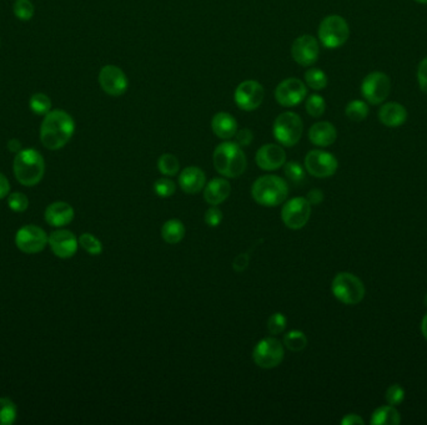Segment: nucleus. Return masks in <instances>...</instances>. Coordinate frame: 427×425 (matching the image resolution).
<instances>
[{"instance_id":"obj_1","label":"nucleus","mask_w":427,"mask_h":425,"mask_svg":"<svg viewBox=\"0 0 427 425\" xmlns=\"http://www.w3.org/2000/svg\"><path fill=\"white\" fill-rule=\"evenodd\" d=\"M75 122L64 110H50L40 126V141L48 150H59L72 140Z\"/></svg>"},{"instance_id":"obj_2","label":"nucleus","mask_w":427,"mask_h":425,"mask_svg":"<svg viewBox=\"0 0 427 425\" xmlns=\"http://www.w3.org/2000/svg\"><path fill=\"white\" fill-rule=\"evenodd\" d=\"M13 169L18 183L31 188L43 180L45 161L42 153L35 149H24L15 155Z\"/></svg>"},{"instance_id":"obj_3","label":"nucleus","mask_w":427,"mask_h":425,"mask_svg":"<svg viewBox=\"0 0 427 425\" xmlns=\"http://www.w3.org/2000/svg\"><path fill=\"white\" fill-rule=\"evenodd\" d=\"M214 166L220 175L235 178L241 176L246 170V156L236 142H221L214 151Z\"/></svg>"},{"instance_id":"obj_4","label":"nucleus","mask_w":427,"mask_h":425,"mask_svg":"<svg viewBox=\"0 0 427 425\" xmlns=\"http://www.w3.org/2000/svg\"><path fill=\"white\" fill-rule=\"evenodd\" d=\"M251 194L257 203L266 207L277 206L287 200L289 186L284 178L275 175L259 177L252 185Z\"/></svg>"},{"instance_id":"obj_5","label":"nucleus","mask_w":427,"mask_h":425,"mask_svg":"<svg viewBox=\"0 0 427 425\" xmlns=\"http://www.w3.org/2000/svg\"><path fill=\"white\" fill-rule=\"evenodd\" d=\"M304 133V124L296 112L285 111L276 117L273 134L281 145L291 147L299 142Z\"/></svg>"},{"instance_id":"obj_6","label":"nucleus","mask_w":427,"mask_h":425,"mask_svg":"<svg viewBox=\"0 0 427 425\" xmlns=\"http://www.w3.org/2000/svg\"><path fill=\"white\" fill-rule=\"evenodd\" d=\"M331 290L340 302L348 306L360 303L365 297V285L359 277L348 272L336 274L331 285Z\"/></svg>"},{"instance_id":"obj_7","label":"nucleus","mask_w":427,"mask_h":425,"mask_svg":"<svg viewBox=\"0 0 427 425\" xmlns=\"http://www.w3.org/2000/svg\"><path fill=\"white\" fill-rule=\"evenodd\" d=\"M350 37L348 22L340 15H329L319 26V39L325 48L337 49L346 43Z\"/></svg>"},{"instance_id":"obj_8","label":"nucleus","mask_w":427,"mask_h":425,"mask_svg":"<svg viewBox=\"0 0 427 425\" xmlns=\"http://www.w3.org/2000/svg\"><path fill=\"white\" fill-rule=\"evenodd\" d=\"M48 243L49 237L47 232L35 225L23 226L15 235L17 247L28 255L42 252Z\"/></svg>"},{"instance_id":"obj_9","label":"nucleus","mask_w":427,"mask_h":425,"mask_svg":"<svg viewBox=\"0 0 427 425\" xmlns=\"http://www.w3.org/2000/svg\"><path fill=\"white\" fill-rule=\"evenodd\" d=\"M265 97L264 86L257 80H245L234 92V100L240 110L254 111L261 106Z\"/></svg>"},{"instance_id":"obj_10","label":"nucleus","mask_w":427,"mask_h":425,"mask_svg":"<svg viewBox=\"0 0 427 425\" xmlns=\"http://www.w3.org/2000/svg\"><path fill=\"white\" fill-rule=\"evenodd\" d=\"M252 359L260 368L271 369L280 365L284 359V347L276 338H265L257 343Z\"/></svg>"},{"instance_id":"obj_11","label":"nucleus","mask_w":427,"mask_h":425,"mask_svg":"<svg viewBox=\"0 0 427 425\" xmlns=\"http://www.w3.org/2000/svg\"><path fill=\"white\" fill-rule=\"evenodd\" d=\"M390 78L381 72L369 74L361 84L362 97L373 105L384 103L390 95Z\"/></svg>"},{"instance_id":"obj_12","label":"nucleus","mask_w":427,"mask_h":425,"mask_svg":"<svg viewBox=\"0 0 427 425\" xmlns=\"http://www.w3.org/2000/svg\"><path fill=\"white\" fill-rule=\"evenodd\" d=\"M312 215V205L304 197H296L282 207L281 219L290 230H300L307 224Z\"/></svg>"},{"instance_id":"obj_13","label":"nucleus","mask_w":427,"mask_h":425,"mask_svg":"<svg viewBox=\"0 0 427 425\" xmlns=\"http://www.w3.org/2000/svg\"><path fill=\"white\" fill-rule=\"evenodd\" d=\"M307 88L304 81L298 78L282 80L275 90V99L284 108H293L305 100Z\"/></svg>"},{"instance_id":"obj_14","label":"nucleus","mask_w":427,"mask_h":425,"mask_svg":"<svg viewBox=\"0 0 427 425\" xmlns=\"http://www.w3.org/2000/svg\"><path fill=\"white\" fill-rule=\"evenodd\" d=\"M305 167L307 172L312 176L319 178H326V177L335 175L339 162L335 156L330 152L323 150H312L306 155Z\"/></svg>"},{"instance_id":"obj_15","label":"nucleus","mask_w":427,"mask_h":425,"mask_svg":"<svg viewBox=\"0 0 427 425\" xmlns=\"http://www.w3.org/2000/svg\"><path fill=\"white\" fill-rule=\"evenodd\" d=\"M99 84L110 97H122L129 88L127 74L115 65H105L99 73Z\"/></svg>"},{"instance_id":"obj_16","label":"nucleus","mask_w":427,"mask_h":425,"mask_svg":"<svg viewBox=\"0 0 427 425\" xmlns=\"http://www.w3.org/2000/svg\"><path fill=\"white\" fill-rule=\"evenodd\" d=\"M320 47L316 38L301 35L291 45V56L301 67H312L319 59Z\"/></svg>"},{"instance_id":"obj_17","label":"nucleus","mask_w":427,"mask_h":425,"mask_svg":"<svg viewBox=\"0 0 427 425\" xmlns=\"http://www.w3.org/2000/svg\"><path fill=\"white\" fill-rule=\"evenodd\" d=\"M49 246L53 253L59 258H72L79 247V240L73 232L67 230H58L51 232L49 236Z\"/></svg>"},{"instance_id":"obj_18","label":"nucleus","mask_w":427,"mask_h":425,"mask_svg":"<svg viewBox=\"0 0 427 425\" xmlns=\"http://www.w3.org/2000/svg\"><path fill=\"white\" fill-rule=\"evenodd\" d=\"M287 162V153L280 145L266 144L257 152V164L261 170H279Z\"/></svg>"},{"instance_id":"obj_19","label":"nucleus","mask_w":427,"mask_h":425,"mask_svg":"<svg viewBox=\"0 0 427 425\" xmlns=\"http://www.w3.org/2000/svg\"><path fill=\"white\" fill-rule=\"evenodd\" d=\"M74 208L67 202L58 201L47 207L44 217L48 225L51 227H63L67 226L74 219Z\"/></svg>"},{"instance_id":"obj_20","label":"nucleus","mask_w":427,"mask_h":425,"mask_svg":"<svg viewBox=\"0 0 427 425\" xmlns=\"http://www.w3.org/2000/svg\"><path fill=\"white\" fill-rule=\"evenodd\" d=\"M211 130L221 140H230L238 131V122L232 114L220 111L211 119Z\"/></svg>"},{"instance_id":"obj_21","label":"nucleus","mask_w":427,"mask_h":425,"mask_svg":"<svg viewBox=\"0 0 427 425\" xmlns=\"http://www.w3.org/2000/svg\"><path fill=\"white\" fill-rule=\"evenodd\" d=\"M205 181H207V177H205L204 171L196 166H189L184 169L179 176L180 189L186 194L200 192L205 186Z\"/></svg>"},{"instance_id":"obj_22","label":"nucleus","mask_w":427,"mask_h":425,"mask_svg":"<svg viewBox=\"0 0 427 425\" xmlns=\"http://www.w3.org/2000/svg\"><path fill=\"white\" fill-rule=\"evenodd\" d=\"M378 119L389 128H398L408 120V110L401 103H386L378 111Z\"/></svg>"},{"instance_id":"obj_23","label":"nucleus","mask_w":427,"mask_h":425,"mask_svg":"<svg viewBox=\"0 0 427 425\" xmlns=\"http://www.w3.org/2000/svg\"><path fill=\"white\" fill-rule=\"evenodd\" d=\"M337 138L336 128L329 122H319L309 130V139L314 145L328 147L332 145Z\"/></svg>"},{"instance_id":"obj_24","label":"nucleus","mask_w":427,"mask_h":425,"mask_svg":"<svg viewBox=\"0 0 427 425\" xmlns=\"http://www.w3.org/2000/svg\"><path fill=\"white\" fill-rule=\"evenodd\" d=\"M232 186L225 178H214L204 190V199L211 206H218L230 196Z\"/></svg>"},{"instance_id":"obj_25","label":"nucleus","mask_w":427,"mask_h":425,"mask_svg":"<svg viewBox=\"0 0 427 425\" xmlns=\"http://www.w3.org/2000/svg\"><path fill=\"white\" fill-rule=\"evenodd\" d=\"M370 423L373 425H397L401 423V417L394 406H385L373 412Z\"/></svg>"},{"instance_id":"obj_26","label":"nucleus","mask_w":427,"mask_h":425,"mask_svg":"<svg viewBox=\"0 0 427 425\" xmlns=\"http://www.w3.org/2000/svg\"><path fill=\"white\" fill-rule=\"evenodd\" d=\"M185 236V227L179 219H169L161 227V237L165 242L175 244L183 240Z\"/></svg>"},{"instance_id":"obj_27","label":"nucleus","mask_w":427,"mask_h":425,"mask_svg":"<svg viewBox=\"0 0 427 425\" xmlns=\"http://www.w3.org/2000/svg\"><path fill=\"white\" fill-rule=\"evenodd\" d=\"M304 79H305L306 85L309 86L312 90L315 92H320L325 89L328 86V75L323 73L321 69L318 67H312L309 69L304 75Z\"/></svg>"},{"instance_id":"obj_28","label":"nucleus","mask_w":427,"mask_h":425,"mask_svg":"<svg viewBox=\"0 0 427 425\" xmlns=\"http://www.w3.org/2000/svg\"><path fill=\"white\" fill-rule=\"evenodd\" d=\"M345 114L351 122H360L365 120L369 115V106L365 101L353 100L346 105Z\"/></svg>"},{"instance_id":"obj_29","label":"nucleus","mask_w":427,"mask_h":425,"mask_svg":"<svg viewBox=\"0 0 427 425\" xmlns=\"http://www.w3.org/2000/svg\"><path fill=\"white\" fill-rule=\"evenodd\" d=\"M18 409L9 398H0V425H10L17 420Z\"/></svg>"},{"instance_id":"obj_30","label":"nucleus","mask_w":427,"mask_h":425,"mask_svg":"<svg viewBox=\"0 0 427 425\" xmlns=\"http://www.w3.org/2000/svg\"><path fill=\"white\" fill-rule=\"evenodd\" d=\"M29 106L35 115H47L51 110V100L44 92H37L31 97Z\"/></svg>"},{"instance_id":"obj_31","label":"nucleus","mask_w":427,"mask_h":425,"mask_svg":"<svg viewBox=\"0 0 427 425\" xmlns=\"http://www.w3.org/2000/svg\"><path fill=\"white\" fill-rule=\"evenodd\" d=\"M284 344L291 352H301L307 346V338L300 331H291L284 337Z\"/></svg>"},{"instance_id":"obj_32","label":"nucleus","mask_w":427,"mask_h":425,"mask_svg":"<svg viewBox=\"0 0 427 425\" xmlns=\"http://www.w3.org/2000/svg\"><path fill=\"white\" fill-rule=\"evenodd\" d=\"M158 169L165 176H174L180 170V162L172 153H164L158 160Z\"/></svg>"},{"instance_id":"obj_33","label":"nucleus","mask_w":427,"mask_h":425,"mask_svg":"<svg viewBox=\"0 0 427 425\" xmlns=\"http://www.w3.org/2000/svg\"><path fill=\"white\" fill-rule=\"evenodd\" d=\"M306 112L312 117H320L323 115L326 110V103L325 99L319 94H312L307 97L305 103Z\"/></svg>"},{"instance_id":"obj_34","label":"nucleus","mask_w":427,"mask_h":425,"mask_svg":"<svg viewBox=\"0 0 427 425\" xmlns=\"http://www.w3.org/2000/svg\"><path fill=\"white\" fill-rule=\"evenodd\" d=\"M79 244L89 255L98 256L103 252V244L92 233H83L79 237Z\"/></svg>"},{"instance_id":"obj_35","label":"nucleus","mask_w":427,"mask_h":425,"mask_svg":"<svg viewBox=\"0 0 427 425\" xmlns=\"http://www.w3.org/2000/svg\"><path fill=\"white\" fill-rule=\"evenodd\" d=\"M14 15L23 22H28L34 17L35 8L33 6L31 0H15L14 3Z\"/></svg>"},{"instance_id":"obj_36","label":"nucleus","mask_w":427,"mask_h":425,"mask_svg":"<svg viewBox=\"0 0 427 425\" xmlns=\"http://www.w3.org/2000/svg\"><path fill=\"white\" fill-rule=\"evenodd\" d=\"M284 171H285V175H287L289 180H291L293 183H303L305 180V170L304 167L296 162V161H290V162H285L284 165Z\"/></svg>"},{"instance_id":"obj_37","label":"nucleus","mask_w":427,"mask_h":425,"mask_svg":"<svg viewBox=\"0 0 427 425\" xmlns=\"http://www.w3.org/2000/svg\"><path fill=\"white\" fill-rule=\"evenodd\" d=\"M8 206L14 212H24L29 207V200L24 194L14 192L8 197Z\"/></svg>"},{"instance_id":"obj_38","label":"nucleus","mask_w":427,"mask_h":425,"mask_svg":"<svg viewBox=\"0 0 427 425\" xmlns=\"http://www.w3.org/2000/svg\"><path fill=\"white\" fill-rule=\"evenodd\" d=\"M287 319L282 313H274L271 315L268 321V329L273 335L282 333L287 328Z\"/></svg>"},{"instance_id":"obj_39","label":"nucleus","mask_w":427,"mask_h":425,"mask_svg":"<svg viewBox=\"0 0 427 425\" xmlns=\"http://www.w3.org/2000/svg\"><path fill=\"white\" fill-rule=\"evenodd\" d=\"M175 183H172L169 178H159L156 180V183H154V191L156 192V194L159 197H170L171 194H174L175 192Z\"/></svg>"},{"instance_id":"obj_40","label":"nucleus","mask_w":427,"mask_h":425,"mask_svg":"<svg viewBox=\"0 0 427 425\" xmlns=\"http://www.w3.org/2000/svg\"><path fill=\"white\" fill-rule=\"evenodd\" d=\"M405 399V390L400 384H392L390 388L386 390V401L390 404L396 407L403 403Z\"/></svg>"},{"instance_id":"obj_41","label":"nucleus","mask_w":427,"mask_h":425,"mask_svg":"<svg viewBox=\"0 0 427 425\" xmlns=\"http://www.w3.org/2000/svg\"><path fill=\"white\" fill-rule=\"evenodd\" d=\"M223 221V212L216 206H211L205 213V222L210 227H218Z\"/></svg>"},{"instance_id":"obj_42","label":"nucleus","mask_w":427,"mask_h":425,"mask_svg":"<svg viewBox=\"0 0 427 425\" xmlns=\"http://www.w3.org/2000/svg\"><path fill=\"white\" fill-rule=\"evenodd\" d=\"M235 142L238 144L239 146H249L251 142H252V139H254V134L251 133L250 128H241V130H238L236 131V134H235Z\"/></svg>"},{"instance_id":"obj_43","label":"nucleus","mask_w":427,"mask_h":425,"mask_svg":"<svg viewBox=\"0 0 427 425\" xmlns=\"http://www.w3.org/2000/svg\"><path fill=\"white\" fill-rule=\"evenodd\" d=\"M417 80H419V85L421 88L422 92L427 94V58H425L419 65Z\"/></svg>"},{"instance_id":"obj_44","label":"nucleus","mask_w":427,"mask_h":425,"mask_svg":"<svg viewBox=\"0 0 427 425\" xmlns=\"http://www.w3.org/2000/svg\"><path fill=\"white\" fill-rule=\"evenodd\" d=\"M249 262H250L249 253H240V255L236 256V258L232 262V268L236 272H243L249 266Z\"/></svg>"},{"instance_id":"obj_45","label":"nucleus","mask_w":427,"mask_h":425,"mask_svg":"<svg viewBox=\"0 0 427 425\" xmlns=\"http://www.w3.org/2000/svg\"><path fill=\"white\" fill-rule=\"evenodd\" d=\"M306 200L310 202L312 206H316V205L321 203L323 201V191H320V190L318 189L312 190V191L307 194V196H306Z\"/></svg>"},{"instance_id":"obj_46","label":"nucleus","mask_w":427,"mask_h":425,"mask_svg":"<svg viewBox=\"0 0 427 425\" xmlns=\"http://www.w3.org/2000/svg\"><path fill=\"white\" fill-rule=\"evenodd\" d=\"M342 425H364L365 422L357 414H348L344 419L341 420Z\"/></svg>"},{"instance_id":"obj_47","label":"nucleus","mask_w":427,"mask_h":425,"mask_svg":"<svg viewBox=\"0 0 427 425\" xmlns=\"http://www.w3.org/2000/svg\"><path fill=\"white\" fill-rule=\"evenodd\" d=\"M10 191V183L3 174H0V200L6 199Z\"/></svg>"},{"instance_id":"obj_48","label":"nucleus","mask_w":427,"mask_h":425,"mask_svg":"<svg viewBox=\"0 0 427 425\" xmlns=\"http://www.w3.org/2000/svg\"><path fill=\"white\" fill-rule=\"evenodd\" d=\"M8 149H9V150H10L12 152L18 153V152L22 150V144H20L17 139H13V140L8 142Z\"/></svg>"},{"instance_id":"obj_49","label":"nucleus","mask_w":427,"mask_h":425,"mask_svg":"<svg viewBox=\"0 0 427 425\" xmlns=\"http://www.w3.org/2000/svg\"><path fill=\"white\" fill-rule=\"evenodd\" d=\"M421 331L422 334H424V337H425V340H427V315L426 316L424 317V319H422Z\"/></svg>"},{"instance_id":"obj_50","label":"nucleus","mask_w":427,"mask_h":425,"mask_svg":"<svg viewBox=\"0 0 427 425\" xmlns=\"http://www.w3.org/2000/svg\"><path fill=\"white\" fill-rule=\"evenodd\" d=\"M417 3H421V4H427V0H415Z\"/></svg>"},{"instance_id":"obj_51","label":"nucleus","mask_w":427,"mask_h":425,"mask_svg":"<svg viewBox=\"0 0 427 425\" xmlns=\"http://www.w3.org/2000/svg\"><path fill=\"white\" fill-rule=\"evenodd\" d=\"M424 303H425V306L427 307V294L425 296V299H424Z\"/></svg>"}]
</instances>
